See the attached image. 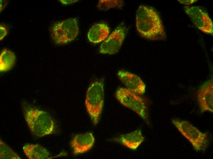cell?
Returning <instances> with one entry per match:
<instances>
[{
  "label": "cell",
  "mask_w": 213,
  "mask_h": 159,
  "mask_svg": "<svg viewBox=\"0 0 213 159\" xmlns=\"http://www.w3.org/2000/svg\"><path fill=\"white\" fill-rule=\"evenodd\" d=\"M137 31L144 38L151 40H163L166 38L164 27L160 16L153 8L141 5L136 13Z\"/></svg>",
  "instance_id": "obj_1"
},
{
  "label": "cell",
  "mask_w": 213,
  "mask_h": 159,
  "mask_svg": "<svg viewBox=\"0 0 213 159\" xmlns=\"http://www.w3.org/2000/svg\"><path fill=\"white\" fill-rule=\"evenodd\" d=\"M21 105L26 122L34 136L39 138L55 132V123L49 114L26 101L22 102Z\"/></svg>",
  "instance_id": "obj_2"
},
{
  "label": "cell",
  "mask_w": 213,
  "mask_h": 159,
  "mask_svg": "<svg viewBox=\"0 0 213 159\" xmlns=\"http://www.w3.org/2000/svg\"><path fill=\"white\" fill-rule=\"evenodd\" d=\"M104 98V80H95L88 87L85 104L87 112L94 125L99 123L103 109Z\"/></svg>",
  "instance_id": "obj_3"
},
{
  "label": "cell",
  "mask_w": 213,
  "mask_h": 159,
  "mask_svg": "<svg viewBox=\"0 0 213 159\" xmlns=\"http://www.w3.org/2000/svg\"><path fill=\"white\" fill-rule=\"evenodd\" d=\"M115 97L121 105L136 113L150 125L148 109L150 101L148 98L122 87L117 90Z\"/></svg>",
  "instance_id": "obj_4"
},
{
  "label": "cell",
  "mask_w": 213,
  "mask_h": 159,
  "mask_svg": "<svg viewBox=\"0 0 213 159\" xmlns=\"http://www.w3.org/2000/svg\"><path fill=\"white\" fill-rule=\"evenodd\" d=\"M172 123L180 133L191 144L197 152L204 151L208 147L210 142L207 132H201L189 122L179 119H172Z\"/></svg>",
  "instance_id": "obj_5"
},
{
  "label": "cell",
  "mask_w": 213,
  "mask_h": 159,
  "mask_svg": "<svg viewBox=\"0 0 213 159\" xmlns=\"http://www.w3.org/2000/svg\"><path fill=\"white\" fill-rule=\"evenodd\" d=\"M50 31L51 38L56 44H67L74 40L78 34L77 19L71 18L56 22L51 27Z\"/></svg>",
  "instance_id": "obj_6"
},
{
  "label": "cell",
  "mask_w": 213,
  "mask_h": 159,
  "mask_svg": "<svg viewBox=\"0 0 213 159\" xmlns=\"http://www.w3.org/2000/svg\"><path fill=\"white\" fill-rule=\"evenodd\" d=\"M184 9L197 28L204 33L213 35V22L207 12L197 6H185Z\"/></svg>",
  "instance_id": "obj_7"
},
{
  "label": "cell",
  "mask_w": 213,
  "mask_h": 159,
  "mask_svg": "<svg viewBox=\"0 0 213 159\" xmlns=\"http://www.w3.org/2000/svg\"><path fill=\"white\" fill-rule=\"evenodd\" d=\"M125 34V27L122 24L118 25L101 44L99 49L100 53L109 54L117 53L121 46Z\"/></svg>",
  "instance_id": "obj_8"
},
{
  "label": "cell",
  "mask_w": 213,
  "mask_h": 159,
  "mask_svg": "<svg viewBox=\"0 0 213 159\" xmlns=\"http://www.w3.org/2000/svg\"><path fill=\"white\" fill-rule=\"evenodd\" d=\"M196 97L200 112H213V80L211 77L200 87Z\"/></svg>",
  "instance_id": "obj_9"
},
{
  "label": "cell",
  "mask_w": 213,
  "mask_h": 159,
  "mask_svg": "<svg viewBox=\"0 0 213 159\" xmlns=\"http://www.w3.org/2000/svg\"><path fill=\"white\" fill-rule=\"evenodd\" d=\"M117 75L125 88L141 95L145 93L146 85L137 75L124 70L118 71Z\"/></svg>",
  "instance_id": "obj_10"
},
{
  "label": "cell",
  "mask_w": 213,
  "mask_h": 159,
  "mask_svg": "<svg viewBox=\"0 0 213 159\" xmlns=\"http://www.w3.org/2000/svg\"><path fill=\"white\" fill-rule=\"evenodd\" d=\"M95 141L92 133L87 132L75 135L70 143L74 155L86 152L93 146Z\"/></svg>",
  "instance_id": "obj_11"
},
{
  "label": "cell",
  "mask_w": 213,
  "mask_h": 159,
  "mask_svg": "<svg viewBox=\"0 0 213 159\" xmlns=\"http://www.w3.org/2000/svg\"><path fill=\"white\" fill-rule=\"evenodd\" d=\"M111 140L119 143L132 150H136L144 140L140 129L123 134Z\"/></svg>",
  "instance_id": "obj_12"
},
{
  "label": "cell",
  "mask_w": 213,
  "mask_h": 159,
  "mask_svg": "<svg viewBox=\"0 0 213 159\" xmlns=\"http://www.w3.org/2000/svg\"><path fill=\"white\" fill-rule=\"evenodd\" d=\"M109 33V28L107 24L104 23L95 24L89 31L88 37L91 42L99 43L105 40Z\"/></svg>",
  "instance_id": "obj_13"
},
{
  "label": "cell",
  "mask_w": 213,
  "mask_h": 159,
  "mask_svg": "<svg viewBox=\"0 0 213 159\" xmlns=\"http://www.w3.org/2000/svg\"><path fill=\"white\" fill-rule=\"evenodd\" d=\"M23 150L29 159H47L50 156L49 151L38 144H26L23 146Z\"/></svg>",
  "instance_id": "obj_14"
},
{
  "label": "cell",
  "mask_w": 213,
  "mask_h": 159,
  "mask_svg": "<svg viewBox=\"0 0 213 159\" xmlns=\"http://www.w3.org/2000/svg\"><path fill=\"white\" fill-rule=\"evenodd\" d=\"M16 56L14 53L6 48L3 49L0 55V71L5 72L10 70L14 66Z\"/></svg>",
  "instance_id": "obj_15"
},
{
  "label": "cell",
  "mask_w": 213,
  "mask_h": 159,
  "mask_svg": "<svg viewBox=\"0 0 213 159\" xmlns=\"http://www.w3.org/2000/svg\"><path fill=\"white\" fill-rule=\"evenodd\" d=\"M0 159H20L21 157L0 139Z\"/></svg>",
  "instance_id": "obj_16"
},
{
  "label": "cell",
  "mask_w": 213,
  "mask_h": 159,
  "mask_svg": "<svg viewBox=\"0 0 213 159\" xmlns=\"http://www.w3.org/2000/svg\"><path fill=\"white\" fill-rule=\"evenodd\" d=\"M123 4L122 0H100L97 4V8L101 11H106L111 8H121Z\"/></svg>",
  "instance_id": "obj_17"
},
{
  "label": "cell",
  "mask_w": 213,
  "mask_h": 159,
  "mask_svg": "<svg viewBox=\"0 0 213 159\" xmlns=\"http://www.w3.org/2000/svg\"><path fill=\"white\" fill-rule=\"evenodd\" d=\"M8 28L3 25H0V40H2L7 35L8 33Z\"/></svg>",
  "instance_id": "obj_18"
},
{
  "label": "cell",
  "mask_w": 213,
  "mask_h": 159,
  "mask_svg": "<svg viewBox=\"0 0 213 159\" xmlns=\"http://www.w3.org/2000/svg\"><path fill=\"white\" fill-rule=\"evenodd\" d=\"M180 3L184 5H189L196 2L197 0H178Z\"/></svg>",
  "instance_id": "obj_19"
},
{
  "label": "cell",
  "mask_w": 213,
  "mask_h": 159,
  "mask_svg": "<svg viewBox=\"0 0 213 159\" xmlns=\"http://www.w3.org/2000/svg\"><path fill=\"white\" fill-rule=\"evenodd\" d=\"M0 11L1 12L7 6L8 1L7 0H0Z\"/></svg>",
  "instance_id": "obj_20"
},
{
  "label": "cell",
  "mask_w": 213,
  "mask_h": 159,
  "mask_svg": "<svg viewBox=\"0 0 213 159\" xmlns=\"http://www.w3.org/2000/svg\"><path fill=\"white\" fill-rule=\"evenodd\" d=\"M60 2L62 5H66L69 4H72L73 3H74L78 0H58Z\"/></svg>",
  "instance_id": "obj_21"
}]
</instances>
